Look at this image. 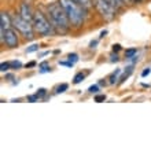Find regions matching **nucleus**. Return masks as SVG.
I'll use <instances>...</instances> for the list:
<instances>
[{
	"label": "nucleus",
	"instance_id": "obj_1",
	"mask_svg": "<svg viewBox=\"0 0 151 151\" xmlns=\"http://www.w3.org/2000/svg\"><path fill=\"white\" fill-rule=\"evenodd\" d=\"M47 15L51 19L54 28L56 32L60 33H68L70 26V21L68 18V14L63 10V7L59 4V1L56 3H50L47 6Z\"/></svg>",
	"mask_w": 151,
	"mask_h": 151
},
{
	"label": "nucleus",
	"instance_id": "obj_2",
	"mask_svg": "<svg viewBox=\"0 0 151 151\" xmlns=\"http://www.w3.org/2000/svg\"><path fill=\"white\" fill-rule=\"evenodd\" d=\"M59 4L63 7V10L68 14V18L70 21V26L73 29H80L85 22L87 18V8L80 6L73 0H58Z\"/></svg>",
	"mask_w": 151,
	"mask_h": 151
},
{
	"label": "nucleus",
	"instance_id": "obj_3",
	"mask_svg": "<svg viewBox=\"0 0 151 151\" xmlns=\"http://www.w3.org/2000/svg\"><path fill=\"white\" fill-rule=\"evenodd\" d=\"M33 28H35V32L43 37L54 36V33L56 32L51 19L40 10H36L33 14Z\"/></svg>",
	"mask_w": 151,
	"mask_h": 151
},
{
	"label": "nucleus",
	"instance_id": "obj_4",
	"mask_svg": "<svg viewBox=\"0 0 151 151\" xmlns=\"http://www.w3.org/2000/svg\"><path fill=\"white\" fill-rule=\"evenodd\" d=\"M12 26L18 30V32L28 40H32L35 37V28H33L32 22H28L26 19H24L19 14L12 15Z\"/></svg>",
	"mask_w": 151,
	"mask_h": 151
},
{
	"label": "nucleus",
	"instance_id": "obj_5",
	"mask_svg": "<svg viewBox=\"0 0 151 151\" xmlns=\"http://www.w3.org/2000/svg\"><path fill=\"white\" fill-rule=\"evenodd\" d=\"M93 6H95V8L100 14V17H102L104 21H107V22L114 21L115 15L118 14L111 6L109 3H106L104 0H93Z\"/></svg>",
	"mask_w": 151,
	"mask_h": 151
},
{
	"label": "nucleus",
	"instance_id": "obj_6",
	"mask_svg": "<svg viewBox=\"0 0 151 151\" xmlns=\"http://www.w3.org/2000/svg\"><path fill=\"white\" fill-rule=\"evenodd\" d=\"M0 40L1 44H6L8 48H17L19 44V39H18V33L14 29H1L0 28Z\"/></svg>",
	"mask_w": 151,
	"mask_h": 151
},
{
	"label": "nucleus",
	"instance_id": "obj_7",
	"mask_svg": "<svg viewBox=\"0 0 151 151\" xmlns=\"http://www.w3.org/2000/svg\"><path fill=\"white\" fill-rule=\"evenodd\" d=\"M33 14H35V11H32V8H30L28 1H22L19 7V15L24 19L28 21V22H32L33 24Z\"/></svg>",
	"mask_w": 151,
	"mask_h": 151
},
{
	"label": "nucleus",
	"instance_id": "obj_8",
	"mask_svg": "<svg viewBox=\"0 0 151 151\" xmlns=\"http://www.w3.org/2000/svg\"><path fill=\"white\" fill-rule=\"evenodd\" d=\"M12 26V18H10V14L7 11H1L0 14V28L8 29Z\"/></svg>",
	"mask_w": 151,
	"mask_h": 151
},
{
	"label": "nucleus",
	"instance_id": "obj_9",
	"mask_svg": "<svg viewBox=\"0 0 151 151\" xmlns=\"http://www.w3.org/2000/svg\"><path fill=\"white\" fill-rule=\"evenodd\" d=\"M104 1L110 4V6H111V7L114 8L117 12H119L121 10H124V7L127 6V4L124 3L122 0H104Z\"/></svg>",
	"mask_w": 151,
	"mask_h": 151
},
{
	"label": "nucleus",
	"instance_id": "obj_10",
	"mask_svg": "<svg viewBox=\"0 0 151 151\" xmlns=\"http://www.w3.org/2000/svg\"><path fill=\"white\" fill-rule=\"evenodd\" d=\"M132 72H133V66H132V65H131V66H128V68L125 69V70H124L122 76L119 77V81H118V83H119V84H122L124 81H125V80H127L128 77H129V76L132 74Z\"/></svg>",
	"mask_w": 151,
	"mask_h": 151
},
{
	"label": "nucleus",
	"instance_id": "obj_11",
	"mask_svg": "<svg viewBox=\"0 0 151 151\" xmlns=\"http://www.w3.org/2000/svg\"><path fill=\"white\" fill-rule=\"evenodd\" d=\"M73 1L78 3L80 6H83V7L87 8V10H89V8L93 6V0H73Z\"/></svg>",
	"mask_w": 151,
	"mask_h": 151
},
{
	"label": "nucleus",
	"instance_id": "obj_12",
	"mask_svg": "<svg viewBox=\"0 0 151 151\" xmlns=\"http://www.w3.org/2000/svg\"><path fill=\"white\" fill-rule=\"evenodd\" d=\"M119 73H121V69H115L114 72L110 74V77H109V83H110V84H115V81H117V80H119L118 78Z\"/></svg>",
	"mask_w": 151,
	"mask_h": 151
},
{
	"label": "nucleus",
	"instance_id": "obj_13",
	"mask_svg": "<svg viewBox=\"0 0 151 151\" xmlns=\"http://www.w3.org/2000/svg\"><path fill=\"white\" fill-rule=\"evenodd\" d=\"M136 54H137V48H129L125 51V58L127 59H132V58H135Z\"/></svg>",
	"mask_w": 151,
	"mask_h": 151
},
{
	"label": "nucleus",
	"instance_id": "obj_14",
	"mask_svg": "<svg viewBox=\"0 0 151 151\" xmlns=\"http://www.w3.org/2000/svg\"><path fill=\"white\" fill-rule=\"evenodd\" d=\"M85 78V74H84L83 72H80V73H77V74L74 76V78H73V84H80L83 80Z\"/></svg>",
	"mask_w": 151,
	"mask_h": 151
},
{
	"label": "nucleus",
	"instance_id": "obj_15",
	"mask_svg": "<svg viewBox=\"0 0 151 151\" xmlns=\"http://www.w3.org/2000/svg\"><path fill=\"white\" fill-rule=\"evenodd\" d=\"M40 73H47V72H51V68H50V65L47 62H43V63L40 65Z\"/></svg>",
	"mask_w": 151,
	"mask_h": 151
},
{
	"label": "nucleus",
	"instance_id": "obj_16",
	"mask_svg": "<svg viewBox=\"0 0 151 151\" xmlns=\"http://www.w3.org/2000/svg\"><path fill=\"white\" fill-rule=\"evenodd\" d=\"M10 66H11V69H15V70H18V69L22 68V63H21L19 60H11V62H10Z\"/></svg>",
	"mask_w": 151,
	"mask_h": 151
},
{
	"label": "nucleus",
	"instance_id": "obj_17",
	"mask_svg": "<svg viewBox=\"0 0 151 151\" xmlns=\"http://www.w3.org/2000/svg\"><path fill=\"white\" fill-rule=\"evenodd\" d=\"M11 69V66H10V62H3V63L0 65V72H8Z\"/></svg>",
	"mask_w": 151,
	"mask_h": 151
},
{
	"label": "nucleus",
	"instance_id": "obj_18",
	"mask_svg": "<svg viewBox=\"0 0 151 151\" xmlns=\"http://www.w3.org/2000/svg\"><path fill=\"white\" fill-rule=\"evenodd\" d=\"M68 88H69V85H68V84H60L59 87L56 88V93H63V92L66 91Z\"/></svg>",
	"mask_w": 151,
	"mask_h": 151
},
{
	"label": "nucleus",
	"instance_id": "obj_19",
	"mask_svg": "<svg viewBox=\"0 0 151 151\" xmlns=\"http://www.w3.org/2000/svg\"><path fill=\"white\" fill-rule=\"evenodd\" d=\"M68 59L70 60V62H73V63H76V62L78 60V55H77V54H74V52H73V54H69Z\"/></svg>",
	"mask_w": 151,
	"mask_h": 151
},
{
	"label": "nucleus",
	"instance_id": "obj_20",
	"mask_svg": "<svg viewBox=\"0 0 151 151\" xmlns=\"http://www.w3.org/2000/svg\"><path fill=\"white\" fill-rule=\"evenodd\" d=\"M47 95V91H45V89H44V88H40L39 91L36 92V96L37 98H39V99H41V98H44V96Z\"/></svg>",
	"mask_w": 151,
	"mask_h": 151
},
{
	"label": "nucleus",
	"instance_id": "obj_21",
	"mask_svg": "<svg viewBox=\"0 0 151 151\" xmlns=\"http://www.w3.org/2000/svg\"><path fill=\"white\" fill-rule=\"evenodd\" d=\"M98 91H99V85H98V84L91 85V87L88 88V92H89V93H98Z\"/></svg>",
	"mask_w": 151,
	"mask_h": 151
},
{
	"label": "nucleus",
	"instance_id": "obj_22",
	"mask_svg": "<svg viewBox=\"0 0 151 151\" xmlns=\"http://www.w3.org/2000/svg\"><path fill=\"white\" fill-rule=\"evenodd\" d=\"M35 51H39V44H32L29 48H26V52H28V54L35 52Z\"/></svg>",
	"mask_w": 151,
	"mask_h": 151
},
{
	"label": "nucleus",
	"instance_id": "obj_23",
	"mask_svg": "<svg viewBox=\"0 0 151 151\" xmlns=\"http://www.w3.org/2000/svg\"><path fill=\"white\" fill-rule=\"evenodd\" d=\"M106 100V95H96L95 96V102L96 103H102Z\"/></svg>",
	"mask_w": 151,
	"mask_h": 151
},
{
	"label": "nucleus",
	"instance_id": "obj_24",
	"mask_svg": "<svg viewBox=\"0 0 151 151\" xmlns=\"http://www.w3.org/2000/svg\"><path fill=\"white\" fill-rule=\"evenodd\" d=\"M125 4H128V6H135V4H137L139 1L137 0H122Z\"/></svg>",
	"mask_w": 151,
	"mask_h": 151
},
{
	"label": "nucleus",
	"instance_id": "obj_25",
	"mask_svg": "<svg viewBox=\"0 0 151 151\" xmlns=\"http://www.w3.org/2000/svg\"><path fill=\"white\" fill-rule=\"evenodd\" d=\"M28 100L33 103V102H37V100H39V98H37L36 95H29V96H28Z\"/></svg>",
	"mask_w": 151,
	"mask_h": 151
},
{
	"label": "nucleus",
	"instance_id": "obj_26",
	"mask_svg": "<svg viewBox=\"0 0 151 151\" xmlns=\"http://www.w3.org/2000/svg\"><path fill=\"white\" fill-rule=\"evenodd\" d=\"M118 51H121V45H119V44H114V45H113V52L117 54Z\"/></svg>",
	"mask_w": 151,
	"mask_h": 151
},
{
	"label": "nucleus",
	"instance_id": "obj_27",
	"mask_svg": "<svg viewBox=\"0 0 151 151\" xmlns=\"http://www.w3.org/2000/svg\"><path fill=\"white\" fill-rule=\"evenodd\" d=\"M151 73V69L150 68H147V69H144L143 70V73H142V77H146V76H148Z\"/></svg>",
	"mask_w": 151,
	"mask_h": 151
},
{
	"label": "nucleus",
	"instance_id": "obj_28",
	"mask_svg": "<svg viewBox=\"0 0 151 151\" xmlns=\"http://www.w3.org/2000/svg\"><path fill=\"white\" fill-rule=\"evenodd\" d=\"M96 44H98V40H93V41H91V43H89V47H91V48H95Z\"/></svg>",
	"mask_w": 151,
	"mask_h": 151
},
{
	"label": "nucleus",
	"instance_id": "obj_29",
	"mask_svg": "<svg viewBox=\"0 0 151 151\" xmlns=\"http://www.w3.org/2000/svg\"><path fill=\"white\" fill-rule=\"evenodd\" d=\"M33 66H36V62L33 60V62H29V63H26V68H33Z\"/></svg>",
	"mask_w": 151,
	"mask_h": 151
},
{
	"label": "nucleus",
	"instance_id": "obj_30",
	"mask_svg": "<svg viewBox=\"0 0 151 151\" xmlns=\"http://www.w3.org/2000/svg\"><path fill=\"white\" fill-rule=\"evenodd\" d=\"M106 35H107V30H103V32L100 33V39H103V37L106 36Z\"/></svg>",
	"mask_w": 151,
	"mask_h": 151
},
{
	"label": "nucleus",
	"instance_id": "obj_31",
	"mask_svg": "<svg viewBox=\"0 0 151 151\" xmlns=\"http://www.w3.org/2000/svg\"><path fill=\"white\" fill-rule=\"evenodd\" d=\"M114 60H115V62L118 60V56H117V55H115V56H111V62H114Z\"/></svg>",
	"mask_w": 151,
	"mask_h": 151
},
{
	"label": "nucleus",
	"instance_id": "obj_32",
	"mask_svg": "<svg viewBox=\"0 0 151 151\" xmlns=\"http://www.w3.org/2000/svg\"><path fill=\"white\" fill-rule=\"evenodd\" d=\"M99 85H106V81H104V80H102V81L99 83Z\"/></svg>",
	"mask_w": 151,
	"mask_h": 151
},
{
	"label": "nucleus",
	"instance_id": "obj_33",
	"mask_svg": "<svg viewBox=\"0 0 151 151\" xmlns=\"http://www.w3.org/2000/svg\"><path fill=\"white\" fill-rule=\"evenodd\" d=\"M137 1H139V3H143V1H146V0H137Z\"/></svg>",
	"mask_w": 151,
	"mask_h": 151
},
{
	"label": "nucleus",
	"instance_id": "obj_34",
	"mask_svg": "<svg viewBox=\"0 0 151 151\" xmlns=\"http://www.w3.org/2000/svg\"><path fill=\"white\" fill-rule=\"evenodd\" d=\"M24 1H26V0H24ZM29 1H30V0H28V3H29Z\"/></svg>",
	"mask_w": 151,
	"mask_h": 151
}]
</instances>
